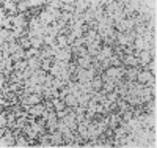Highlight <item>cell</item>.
I'll use <instances>...</instances> for the list:
<instances>
[{
    "instance_id": "cell-11",
    "label": "cell",
    "mask_w": 157,
    "mask_h": 148,
    "mask_svg": "<svg viewBox=\"0 0 157 148\" xmlns=\"http://www.w3.org/2000/svg\"><path fill=\"white\" fill-rule=\"evenodd\" d=\"M30 41H32V47H35V49H43V47H44V39L39 38V36L32 38Z\"/></svg>"
},
{
    "instance_id": "cell-1",
    "label": "cell",
    "mask_w": 157,
    "mask_h": 148,
    "mask_svg": "<svg viewBox=\"0 0 157 148\" xmlns=\"http://www.w3.org/2000/svg\"><path fill=\"white\" fill-rule=\"evenodd\" d=\"M55 62H66L69 63L71 58H72V52H71V47H66V49H58L54 55Z\"/></svg>"
},
{
    "instance_id": "cell-9",
    "label": "cell",
    "mask_w": 157,
    "mask_h": 148,
    "mask_svg": "<svg viewBox=\"0 0 157 148\" xmlns=\"http://www.w3.org/2000/svg\"><path fill=\"white\" fill-rule=\"evenodd\" d=\"M52 102H54L55 112H60V110H64V109H66V104H64V101L60 99V98H54V99H52Z\"/></svg>"
},
{
    "instance_id": "cell-3",
    "label": "cell",
    "mask_w": 157,
    "mask_h": 148,
    "mask_svg": "<svg viewBox=\"0 0 157 148\" xmlns=\"http://www.w3.org/2000/svg\"><path fill=\"white\" fill-rule=\"evenodd\" d=\"M152 57H154V52H152V50H149V49L141 50L140 55H138V60H140V66H141V68H145V66L152 60Z\"/></svg>"
},
{
    "instance_id": "cell-4",
    "label": "cell",
    "mask_w": 157,
    "mask_h": 148,
    "mask_svg": "<svg viewBox=\"0 0 157 148\" xmlns=\"http://www.w3.org/2000/svg\"><path fill=\"white\" fill-rule=\"evenodd\" d=\"M121 62H123V66H126V68H138L140 66V60L134 55H123Z\"/></svg>"
},
{
    "instance_id": "cell-10",
    "label": "cell",
    "mask_w": 157,
    "mask_h": 148,
    "mask_svg": "<svg viewBox=\"0 0 157 148\" xmlns=\"http://www.w3.org/2000/svg\"><path fill=\"white\" fill-rule=\"evenodd\" d=\"M39 57V49H35V47H30L29 50H25V58L30 60V58H38ZM41 58V57H39Z\"/></svg>"
},
{
    "instance_id": "cell-6",
    "label": "cell",
    "mask_w": 157,
    "mask_h": 148,
    "mask_svg": "<svg viewBox=\"0 0 157 148\" xmlns=\"http://www.w3.org/2000/svg\"><path fill=\"white\" fill-rule=\"evenodd\" d=\"M55 58L54 57H50V58H44L43 62H41V70H44L46 73H50V70L55 66Z\"/></svg>"
},
{
    "instance_id": "cell-2",
    "label": "cell",
    "mask_w": 157,
    "mask_h": 148,
    "mask_svg": "<svg viewBox=\"0 0 157 148\" xmlns=\"http://www.w3.org/2000/svg\"><path fill=\"white\" fill-rule=\"evenodd\" d=\"M2 8L6 11L8 16L16 18V16L19 14V11H17V2H11V0H6V2H2Z\"/></svg>"
},
{
    "instance_id": "cell-8",
    "label": "cell",
    "mask_w": 157,
    "mask_h": 148,
    "mask_svg": "<svg viewBox=\"0 0 157 148\" xmlns=\"http://www.w3.org/2000/svg\"><path fill=\"white\" fill-rule=\"evenodd\" d=\"M55 43H57V47H58V49H66V47H69V46H68V38L64 36V35H61V33H58V35L55 36Z\"/></svg>"
},
{
    "instance_id": "cell-7",
    "label": "cell",
    "mask_w": 157,
    "mask_h": 148,
    "mask_svg": "<svg viewBox=\"0 0 157 148\" xmlns=\"http://www.w3.org/2000/svg\"><path fill=\"white\" fill-rule=\"evenodd\" d=\"M14 146L16 148H22V146H30V139L25 136V134L22 132L21 136L16 139V142H14Z\"/></svg>"
},
{
    "instance_id": "cell-5",
    "label": "cell",
    "mask_w": 157,
    "mask_h": 148,
    "mask_svg": "<svg viewBox=\"0 0 157 148\" xmlns=\"http://www.w3.org/2000/svg\"><path fill=\"white\" fill-rule=\"evenodd\" d=\"M64 104H66V107H72V109H75V107H77V96L74 95V93H68V95L66 96H64Z\"/></svg>"
}]
</instances>
